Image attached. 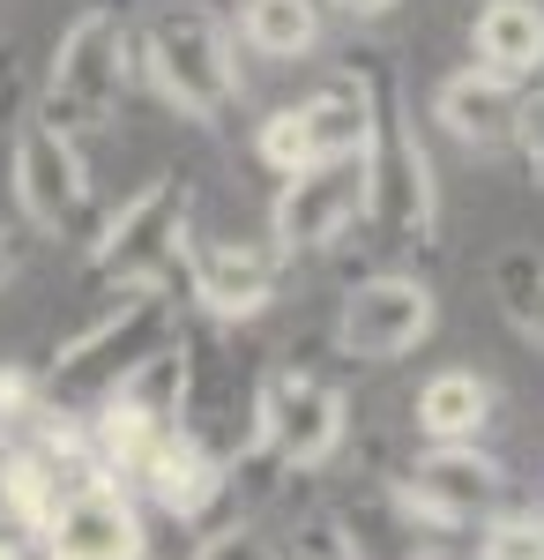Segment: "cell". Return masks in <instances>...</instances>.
Masks as SVG:
<instances>
[{
    "label": "cell",
    "mask_w": 544,
    "mask_h": 560,
    "mask_svg": "<svg viewBox=\"0 0 544 560\" xmlns=\"http://www.w3.org/2000/svg\"><path fill=\"white\" fill-rule=\"evenodd\" d=\"M142 68L187 120H224L239 105V45L202 8H172L142 31Z\"/></svg>",
    "instance_id": "4"
},
{
    "label": "cell",
    "mask_w": 544,
    "mask_h": 560,
    "mask_svg": "<svg viewBox=\"0 0 544 560\" xmlns=\"http://www.w3.org/2000/svg\"><path fill=\"white\" fill-rule=\"evenodd\" d=\"M38 538H45V560H150L134 501H127L120 486H105V478L75 486Z\"/></svg>",
    "instance_id": "10"
},
{
    "label": "cell",
    "mask_w": 544,
    "mask_h": 560,
    "mask_svg": "<svg viewBox=\"0 0 544 560\" xmlns=\"http://www.w3.org/2000/svg\"><path fill=\"white\" fill-rule=\"evenodd\" d=\"M470 68L530 90L544 75V8L537 0H485L470 23Z\"/></svg>",
    "instance_id": "14"
},
{
    "label": "cell",
    "mask_w": 544,
    "mask_h": 560,
    "mask_svg": "<svg viewBox=\"0 0 544 560\" xmlns=\"http://www.w3.org/2000/svg\"><path fill=\"white\" fill-rule=\"evenodd\" d=\"M0 284H8V247H0Z\"/></svg>",
    "instance_id": "27"
},
{
    "label": "cell",
    "mask_w": 544,
    "mask_h": 560,
    "mask_svg": "<svg viewBox=\"0 0 544 560\" xmlns=\"http://www.w3.org/2000/svg\"><path fill=\"white\" fill-rule=\"evenodd\" d=\"M179 337V322H172V300L157 284H142V292H127L113 314H97L75 345H60V359L38 374V396H45V419H90L127 374H142L157 351Z\"/></svg>",
    "instance_id": "1"
},
{
    "label": "cell",
    "mask_w": 544,
    "mask_h": 560,
    "mask_svg": "<svg viewBox=\"0 0 544 560\" xmlns=\"http://www.w3.org/2000/svg\"><path fill=\"white\" fill-rule=\"evenodd\" d=\"M0 560H23V546H15V538H0Z\"/></svg>",
    "instance_id": "26"
},
{
    "label": "cell",
    "mask_w": 544,
    "mask_h": 560,
    "mask_svg": "<svg viewBox=\"0 0 544 560\" xmlns=\"http://www.w3.org/2000/svg\"><path fill=\"white\" fill-rule=\"evenodd\" d=\"M239 45L261 60H306L321 45V0H247L239 8Z\"/></svg>",
    "instance_id": "18"
},
{
    "label": "cell",
    "mask_w": 544,
    "mask_h": 560,
    "mask_svg": "<svg viewBox=\"0 0 544 560\" xmlns=\"http://www.w3.org/2000/svg\"><path fill=\"white\" fill-rule=\"evenodd\" d=\"M411 419H418L425 441H477L485 419H493V388L477 382V374H462V366H440V374L418 388Z\"/></svg>",
    "instance_id": "17"
},
{
    "label": "cell",
    "mask_w": 544,
    "mask_h": 560,
    "mask_svg": "<svg viewBox=\"0 0 544 560\" xmlns=\"http://www.w3.org/2000/svg\"><path fill=\"white\" fill-rule=\"evenodd\" d=\"M127 90V23L120 8H83L60 45H52V68H45V97H38V120L52 135H90Z\"/></svg>",
    "instance_id": "3"
},
{
    "label": "cell",
    "mask_w": 544,
    "mask_h": 560,
    "mask_svg": "<svg viewBox=\"0 0 544 560\" xmlns=\"http://www.w3.org/2000/svg\"><path fill=\"white\" fill-rule=\"evenodd\" d=\"M395 509L425 530H470V523H493L507 509V471L477 441H433L411 464Z\"/></svg>",
    "instance_id": "6"
},
{
    "label": "cell",
    "mask_w": 544,
    "mask_h": 560,
    "mask_svg": "<svg viewBox=\"0 0 544 560\" xmlns=\"http://www.w3.org/2000/svg\"><path fill=\"white\" fill-rule=\"evenodd\" d=\"M515 142H522V158H530V179L544 187V90L522 97V128H515Z\"/></svg>",
    "instance_id": "24"
},
{
    "label": "cell",
    "mask_w": 544,
    "mask_h": 560,
    "mask_svg": "<svg viewBox=\"0 0 544 560\" xmlns=\"http://www.w3.org/2000/svg\"><path fill=\"white\" fill-rule=\"evenodd\" d=\"M343 433H351L343 396L321 374H306V366H276L261 382V396H253V441L276 464H292V471H321L343 448Z\"/></svg>",
    "instance_id": "7"
},
{
    "label": "cell",
    "mask_w": 544,
    "mask_h": 560,
    "mask_svg": "<svg viewBox=\"0 0 544 560\" xmlns=\"http://www.w3.org/2000/svg\"><path fill=\"white\" fill-rule=\"evenodd\" d=\"M366 97H374V128H366V150H358L366 217L388 240H433L440 195H433V158H425V142H418V120L403 113V90H395L388 68L366 75Z\"/></svg>",
    "instance_id": "2"
},
{
    "label": "cell",
    "mask_w": 544,
    "mask_h": 560,
    "mask_svg": "<svg viewBox=\"0 0 544 560\" xmlns=\"http://www.w3.org/2000/svg\"><path fill=\"white\" fill-rule=\"evenodd\" d=\"M253 150H261V165L276 179H292L298 165H314V142H306V120H298V105H276L261 135H253Z\"/></svg>",
    "instance_id": "20"
},
{
    "label": "cell",
    "mask_w": 544,
    "mask_h": 560,
    "mask_svg": "<svg viewBox=\"0 0 544 560\" xmlns=\"http://www.w3.org/2000/svg\"><path fill=\"white\" fill-rule=\"evenodd\" d=\"M366 217V173L358 158H329V165H298L276 187V255H306V247H335L351 224Z\"/></svg>",
    "instance_id": "8"
},
{
    "label": "cell",
    "mask_w": 544,
    "mask_h": 560,
    "mask_svg": "<svg viewBox=\"0 0 544 560\" xmlns=\"http://www.w3.org/2000/svg\"><path fill=\"white\" fill-rule=\"evenodd\" d=\"M298 120H306V142H314V165L329 158H358L366 150V128H374V97H366V75L351 83H321L314 97H298Z\"/></svg>",
    "instance_id": "16"
},
{
    "label": "cell",
    "mask_w": 544,
    "mask_h": 560,
    "mask_svg": "<svg viewBox=\"0 0 544 560\" xmlns=\"http://www.w3.org/2000/svg\"><path fill=\"white\" fill-rule=\"evenodd\" d=\"M8 173H15V210L31 217L38 232H60L75 224L90 202V179H83V158L68 135H52L45 120H23L15 128V150H8Z\"/></svg>",
    "instance_id": "11"
},
{
    "label": "cell",
    "mask_w": 544,
    "mask_h": 560,
    "mask_svg": "<svg viewBox=\"0 0 544 560\" xmlns=\"http://www.w3.org/2000/svg\"><path fill=\"white\" fill-rule=\"evenodd\" d=\"M522 97L530 90L500 83L485 68H462V75H448V83L433 90V120H440V135H456L462 150H500L522 128Z\"/></svg>",
    "instance_id": "13"
},
{
    "label": "cell",
    "mask_w": 544,
    "mask_h": 560,
    "mask_svg": "<svg viewBox=\"0 0 544 560\" xmlns=\"http://www.w3.org/2000/svg\"><path fill=\"white\" fill-rule=\"evenodd\" d=\"M276 261H284L276 247H253V240H210V247H187V284L216 322H253L276 300Z\"/></svg>",
    "instance_id": "12"
},
{
    "label": "cell",
    "mask_w": 544,
    "mask_h": 560,
    "mask_svg": "<svg viewBox=\"0 0 544 560\" xmlns=\"http://www.w3.org/2000/svg\"><path fill=\"white\" fill-rule=\"evenodd\" d=\"M433 337V292L418 277H366L343 292V314H335V345L366 366H388L403 351H418Z\"/></svg>",
    "instance_id": "9"
},
{
    "label": "cell",
    "mask_w": 544,
    "mask_h": 560,
    "mask_svg": "<svg viewBox=\"0 0 544 560\" xmlns=\"http://www.w3.org/2000/svg\"><path fill=\"white\" fill-rule=\"evenodd\" d=\"M23 419H45V396L31 366H0V427H23Z\"/></svg>",
    "instance_id": "22"
},
{
    "label": "cell",
    "mask_w": 544,
    "mask_h": 560,
    "mask_svg": "<svg viewBox=\"0 0 544 560\" xmlns=\"http://www.w3.org/2000/svg\"><path fill=\"white\" fill-rule=\"evenodd\" d=\"M194 560H284L261 530H247V523H232V530H216V538H202V553Z\"/></svg>",
    "instance_id": "23"
},
{
    "label": "cell",
    "mask_w": 544,
    "mask_h": 560,
    "mask_svg": "<svg viewBox=\"0 0 544 560\" xmlns=\"http://www.w3.org/2000/svg\"><path fill=\"white\" fill-rule=\"evenodd\" d=\"M335 8H343V15H351V23H374V15H388V8H395V0H335Z\"/></svg>",
    "instance_id": "25"
},
{
    "label": "cell",
    "mask_w": 544,
    "mask_h": 560,
    "mask_svg": "<svg viewBox=\"0 0 544 560\" xmlns=\"http://www.w3.org/2000/svg\"><path fill=\"white\" fill-rule=\"evenodd\" d=\"M142 486H150V501H157L165 516H179V523L210 516L216 501L232 493V486H224V456H210V448H202V441H194L187 427H179V433H165V448L150 456Z\"/></svg>",
    "instance_id": "15"
},
{
    "label": "cell",
    "mask_w": 544,
    "mask_h": 560,
    "mask_svg": "<svg viewBox=\"0 0 544 560\" xmlns=\"http://www.w3.org/2000/svg\"><path fill=\"white\" fill-rule=\"evenodd\" d=\"M500 306H507V322L544 351V261L537 255H507L500 261Z\"/></svg>",
    "instance_id": "19"
},
{
    "label": "cell",
    "mask_w": 544,
    "mask_h": 560,
    "mask_svg": "<svg viewBox=\"0 0 544 560\" xmlns=\"http://www.w3.org/2000/svg\"><path fill=\"white\" fill-rule=\"evenodd\" d=\"M537 538H544V523H537Z\"/></svg>",
    "instance_id": "28"
},
{
    "label": "cell",
    "mask_w": 544,
    "mask_h": 560,
    "mask_svg": "<svg viewBox=\"0 0 544 560\" xmlns=\"http://www.w3.org/2000/svg\"><path fill=\"white\" fill-rule=\"evenodd\" d=\"M477 560H544V538L537 523H485V538H477Z\"/></svg>",
    "instance_id": "21"
},
{
    "label": "cell",
    "mask_w": 544,
    "mask_h": 560,
    "mask_svg": "<svg viewBox=\"0 0 544 560\" xmlns=\"http://www.w3.org/2000/svg\"><path fill=\"white\" fill-rule=\"evenodd\" d=\"M187 187L172 173H157L150 187H134L120 202V217L97 232V247H90V277L97 284H120V292H142V284H157L165 292V277L187 269Z\"/></svg>",
    "instance_id": "5"
}]
</instances>
